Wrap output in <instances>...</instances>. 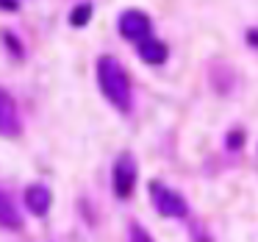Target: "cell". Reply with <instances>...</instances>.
Returning <instances> with one entry per match:
<instances>
[{"mask_svg":"<svg viewBox=\"0 0 258 242\" xmlns=\"http://www.w3.org/2000/svg\"><path fill=\"white\" fill-rule=\"evenodd\" d=\"M97 84H100L106 101L119 112H131V78L125 67L114 56L97 59Z\"/></svg>","mask_w":258,"mask_h":242,"instance_id":"obj_1","label":"cell"},{"mask_svg":"<svg viewBox=\"0 0 258 242\" xmlns=\"http://www.w3.org/2000/svg\"><path fill=\"white\" fill-rule=\"evenodd\" d=\"M150 201H153V206L158 209V214H164V217L183 220L186 214H189V206H186V201L180 198V192L164 186L161 181H150Z\"/></svg>","mask_w":258,"mask_h":242,"instance_id":"obj_2","label":"cell"},{"mask_svg":"<svg viewBox=\"0 0 258 242\" xmlns=\"http://www.w3.org/2000/svg\"><path fill=\"white\" fill-rule=\"evenodd\" d=\"M136 175H139L136 159L131 156V153H119V159L114 162V173H111L117 198H131V192H134V186H136Z\"/></svg>","mask_w":258,"mask_h":242,"instance_id":"obj_3","label":"cell"},{"mask_svg":"<svg viewBox=\"0 0 258 242\" xmlns=\"http://www.w3.org/2000/svg\"><path fill=\"white\" fill-rule=\"evenodd\" d=\"M153 31V23L150 17H147L145 12H139V9H128V12L119 14V34L125 36L128 42H145L147 36H150Z\"/></svg>","mask_w":258,"mask_h":242,"instance_id":"obj_4","label":"cell"},{"mask_svg":"<svg viewBox=\"0 0 258 242\" xmlns=\"http://www.w3.org/2000/svg\"><path fill=\"white\" fill-rule=\"evenodd\" d=\"M17 134H20L17 103L6 89H0V136H17Z\"/></svg>","mask_w":258,"mask_h":242,"instance_id":"obj_5","label":"cell"},{"mask_svg":"<svg viewBox=\"0 0 258 242\" xmlns=\"http://www.w3.org/2000/svg\"><path fill=\"white\" fill-rule=\"evenodd\" d=\"M23 198H25V206L31 209V214H36V217H45L47 209H50V203H53L50 189H47V186H42V184L25 186Z\"/></svg>","mask_w":258,"mask_h":242,"instance_id":"obj_6","label":"cell"},{"mask_svg":"<svg viewBox=\"0 0 258 242\" xmlns=\"http://www.w3.org/2000/svg\"><path fill=\"white\" fill-rule=\"evenodd\" d=\"M136 51H139L142 62H147V64H164L167 62V53H169L167 45H164L161 39H153V36H147L145 42H139Z\"/></svg>","mask_w":258,"mask_h":242,"instance_id":"obj_7","label":"cell"},{"mask_svg":"<svg viewBox=\"0 0 258 242\" xmlns=\"http://www.w3.org/2000/svg\"><path fill=\"white\" fill-rule=\"evenodd\" d=\"M0 225H3V228H14V231L23 225V217H20L17 206H14L12 198L3 189H0Z\"/></svg>","mask_w":258,"mask_h":242,"instance_id":"obj_8","label":"cell"},{"mask_svg":"<svg viewBox=\"0 0 258 242\" xmlns=\"http://www.w3.org/2000/svg\"><path fill=\"white\" fill-rule=\"evenodd\" d=\"M92 17V3H81V6L73 9V14H70V23L75 25V28H81V25H86Z\"/></svg>","mask_w":258,"mask_h":242,"instance_id":"obj_9","label":"cell"},{"mask_svg":"<svg viewBox=\"0 0 258 242\" xmlns=\"http://www.w3.org/2000/svg\"><path fill=\"white\" fill-rule=\"evenodd\" d=\"M131 242H153V236L147 234L145 228H142V225H131Z\"/></svg>","mask_w":258,"mask_h":242,"instance_id":"obj_10","label":"cell"},{"mask_svg":"<svg viewBox=\"0 0 258 242\" xmlns=\"http://www.w3.org/2000/svg\"><path fill=\"white\" fill-rule=\"evenodd\" d=\"M247 42H250L252 47H258V28H250V31H247Z\"/></svg>","mask_w":258,"mask_h":242,"instance_id":"obj_11","label":"cell"}]
</instances>
